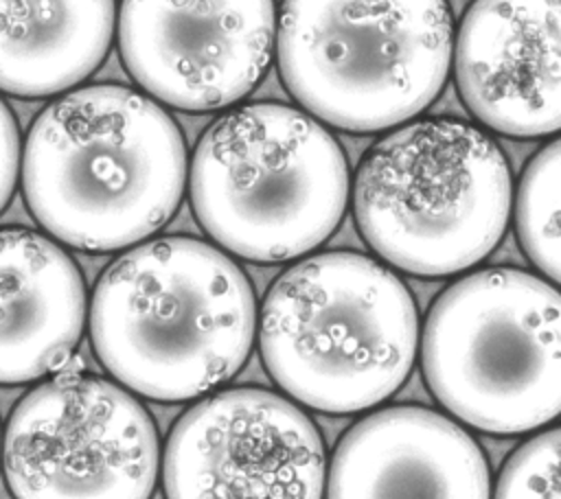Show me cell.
I'll return each instance as SVG.
<instances>
[{
  "mask_svg": "<svg viewBox=\"0 0 561 499\" xmlns=\"http://www.w3.org/2000/svg\"><path fill=\"white\" fill-rule=\"evenodd\" d=\"M276 39L274 0H123L121 59L156 101L213 112L248 96Z\"/></svg>",
  "mask_w": 561,
  "mask_h": 499,
  "instance_id": "10",
  "label": "cell"
},
{
  "mask_svg": "<svg viewBox=\"0 0 561 499\" xmlns=\"http://www.w3.org/2000/svg\"><path fill=\"white\" fill-rule=\"evenodd\" d=\"M327 453L313 420L261 387L215 392L173 425L167 499H322Z\"/></svg>",
  "mask_w": 561,
  "mask_h": 499,
  "instance_id": "9",
  "label": "cell"
},
{
  "mask_svg": "<svg viewBox=\"0 0 561 499\" xmlns=\"http://www.w3.org/2000/svg\"><path fill=\"white\" fill-rule=\"evenodd\" d=\"M184 184L175 120L127 85L64 92L24 142L26 206L53 239L77 250L114 252L156 234L175 214Z\"/></svg>",
  "mask_w": 561,
  "mask_h": 499,
  "instance_id": "1",
  "label": "cell"
},
{
  "mask_svg": "<svg viewBox=\"0 0 561 499\" xmlns=\"http://www.w3.org/2000/svg\"><path fill=\"white\" fill-rule=\"evenodd\" d=\"M513 201L500 144L471 123L419 118L377 140L353 182L357 230L392 267L454 276L502 241Z\"/></svg>",
  "mask_w": 561,
  "mask_h": 499,
  "instance_id": "5",
  "label": "cell"
},
{
  "mask_svg": "<svg viewBox=\"0 0 561 499\" xmlns=\"http://www.w3.org/2000/svg\"><path fill=\"white\" fill-rule=\"evenodd\" d=\"M259 348L294 401L324 414L364 411L392 396L412 370L416 304L403 280L370 256L313 254L270 287Z\"/></svg>",
  "mask_w": 561,
  "mask_h": 499,
  "instance_id": "3",
  "label": "cell"
},
{
  "mask_svg": "<svg viewBox=\"0 0 561 499\" xmlns=\"http://www.w3.org/2000/svg\"><path fill=\"white\" fill-rule=\"evenodd\" d=\"M462 103L513 138L561 131V0H476L454 37Z\"/></svg>",
  "mask_w": 561,
  "mask_h": 499,
  "instance_id": "11",
  "label": "cell"
},
{
  "mask_svg": "<svg viewBox=\"0 0 561 499\" xmlns=\"http://www.w3.org/2000/svg\"><path fill=\"white\" fill-rule=\"evenodd\" d=\"M158 466L145 405L83 370L28 390L4 429L2 471L15 499H151Z\"/></svg>",
  "mask_w": 561,
  "mask_h": 499,
  "instance_id": "8",
  "label": "cell"
},
{
  "mask_svg": "<svg viewBox=\"0 0 561 499\" xmlns=\"http://www.w3.org/2000/svg\"><path fill=\"white\" fill-rule=\"evenodd\" d=\"M454 57L447 0H283L276 59L287 92L331 127L403 125L440 94Z\"/></svg>",
  "mask_w": 561,
  "mask_h": 499,
  "instance_id": "6",
  "label": "cell"
},
{
  "mask_svg": "<svg viewBox=\"0 0 561 499\" xmlns=\"http://www.w3.org/2000/svg\"><path fill=\"white\" fill-rule=\"evenodd\" d=\"M327 499H491L489 464L451 418L416 405L386 407L335 446Z\"/></svg>",
  "mask_w": 561,
  "mask_h": 499,
  "instance_id": "12",
  "label": "cell"
},
{
  "mask_svg": "<svg viewBox=\"0 0 561 499\" xmlns=\"http://www.w3.org/2000/svg\"><path fill=\"white\" fill-rule=\"evenodd\" d=\"M351 177L340 142L283 103H245L217 116L191 162V204L226 252L254 263L309 254L340 225Z\"/></svg>",
  "mask_w": 561,
  "mask_h": 499,
  "instance_id": "4",
  "label": "cell"
},
{
  "mask_svg": "<svg viewBox=\"0 0 561 499\" xmlns=\"http://www.w3.org/2000/svg\"><path fill=\"white\" fill-rule=\"evenodd\" d=\"M256 300L243 269L193 236L134 245L101 274L90 339L103 368L151 401L197 398L245 363Z\"/></svg>",
  "mask_w": 561,
  "mask_h": 499,
  "instance_id": "2",
  "label": "cell"
},
{
  "mask_svg": "<svg viewBox=\"0 0 561 499\" xmlns=\"http://www.w3.org/2000/svg\"><path fill=\"white\" fill-rule=\"evenodd\" d=\"M114 0H0V90L53 96L88 79L105 59Z\"/></svg>",
  "mask_w": 561,
  "mask_h": 499,
  "instance_id": "14",
  "label": "cell"
},
{
  "mask_svg": "<svg viewBox=\"0 0 561 499\" xmlns=\"http://www.w3.org/2000/svg\"><path fill=\"white\" fill-rule=\"evenodd\" d=\"M20 169V131L9 105L0 98V212L9 204Z\"/></svg>",
  "mask_w": 561,
  "mask_h": 499,
  "instance_id": "17",
  "label": "cell"
},
{
  "mask_svg": "<svg viewBox=\"0 0 561 499\" xmlns=\"http://www.w3.org/2000/svg\"><path fill=\"white\" fill-rule=\"evenodd\" d=\"M515 223L524 254L561 287V138L539 149L524 169Z\"/></svg>",
  "mask_w": 561,
  "mask_h": 499,
  "instance_id": "15",
  "label": "cell"
},
{
  "mask_svg": "<svg viewBox=\"0 0 561 499\" xmlns=\"http://www.w3.org/2000/svg\"><path fill=\"white\" fill-rule=\"evenodd\" d=\"M85 324V285L72 256L26 228H0V383L59 372Z\"/></svg>",
  "mask_w": 561,
  "mask_h": 499,
  "instance_id": "13",
  "label": "cell"
},
{
  "mask_svg": "<svg viewBox=\"0 0 561 499\" xmlns=\"http://www.w3.org/2000/svg\"><path fill=\"white\" fill-rule=\"evenodd\" d=\"M434 398L486 433H526L561 414V291L491 267L449 285L421 339Z\"/></svg>",
  "mask_w": 561,
  "mask_h": 499,
  "instance_id": "7",
  "label": "cell"
},
{
  "mask_svg": "<svg viewBox=\"0 0 561 499\" xmlns=\"http://www.w3.org/2000/svg\"><path fill=\"white\" fill-rule=\"evenodd\" d=\"M493 499H561V427L533 436L511 453Z\"/></svg>",
  "mask_w": 561,
  "mask_h": 499,
  "instance_id": "16",
  "label": "cell"
}]
</instances>
